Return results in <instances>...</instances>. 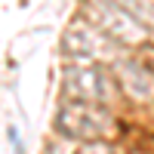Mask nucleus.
Instances as JSON below:
<instances>
[{
	"instance_id": "obj_1",
	"label": "nucleus",
	"mask_w": 154,
	"mask_h": 154,
	"mask_svg": "<svg viewBox=\"0 0 154 154\" xmlns=\"http://www.w3.org/2000/svg\"><path fill=\"white\" fill-rule=\"evenodd\" d=\"M56 130L68 139H83V142H99L111 130V117L93 102H77L65 105L56 117Z\"/></svg>"
},
{
	"instance_id": "obj_2",
	"label": "nucleus",
	"mask_w": 154,
	"mask_h": 154,
	"mask_svg": "<svg viewBox=\"0 0 154 154\" xmlns=\"http://www.w3.org/2000/svg\"><path fill=\"white\" fill-rule=\"evenodd\" d=\"M65 89L77 96V102H108L111 99V80L99 65H74L65 71Z\"/></svg>"
},
{
	"instance_id": "obj_3",
	"label": "nucleus",
	"mask_w": 154,
	"mask_h": 154,
	"mask_svg": "<svg viewBox=\"0 0 154 154\" xmlns=\"http://www.w3.org/2000/svg\"><path fill=\"white\" fill-rule=\"evenodd\" d=\"M9 142H12V151L22 154V139H19V126H16V123L9 126Z\"/></svg>"
}]
</instances>
